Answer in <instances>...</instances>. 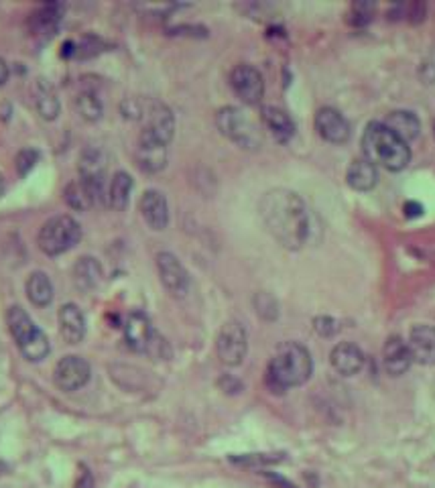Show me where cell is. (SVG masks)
<instances>
[{
	"label": "cell",
	"mask_w": 435,
	"mask_h": 488,
	"mask_svg": "<svg viewBox=\"0 0 435 488\" xmlns=\"http://www.w3.org/2000/svg\"><path fill=\"white\" fill-rule=\"evenodd\" d=\"M75 110H78V114H80L84 120L96 122V120L102 118L104 108H102V100H100L94 92L84 89V92L78 94V98H75Z\"/></svg>",
	"instance_id": "30"
},
{
	"label": "cell",
	"mask_w": 435,
	"mask_h": 488,
	"mask_svg": "<svg viewBox=\"0 0 435 488\" xmlns=\"http://www.w3.org/2000/svg\"><path fill=\"white\" fill-rule=\"evenodd\" d=\"M131 192H133V178L126 171H118L110 181V189H108V203L122 212L126 210L128 200H131Z\"/></svg>",
	"instance_id": "28"
},
{
	"label": "cell",
	"mask_w": 435,
	"mask_h": 488,
	"mask_svg": "<svg viewBox=\"0 0 435 488\" xmlns=\"http://www.w3.org/2000/svg\"><path fill=\"white\" fill-rule=\"evenodd\" d=\"M316 129L321 134V138H325L327 143L340 145L350 138V124L346 120L342 112L330 106H323L316 114Z\"/></svg>",
	"instance_id": "15"
},
{
	"label": "cell",
	"mask_w": 435,
	"mask_h": 488,
	"mask_svg": "<svg viewBox=\"0 0 435 488\" xmlns=\"http://www.w3.org/2000/svg\"><path fill=\"white\" fill-rule=\"evenodd\" d=\"M383 364H385V368H387L390 377L405 375L413 364L409 344L399 336H390L389 340L385 342V348H383Z\"/></svg>",
	"instance_id": "16"
},
{
	"label": "cell",
	"mask_w": 435,
	"mask_h": 488,
	"mask_svg": "<svg viewBox=\"0 0 435 488\" xmlns=\"http://www.w3.org/2000/svg\"><path fill=\"white\" fill-rule=\"evenodd\" d=\"M258 212L265 228L273 234L277 243L285 248L297 250L309 234V216L305 203L295 192L277 187L263 196Z\"/></svg>",
	"instance_id": "1"
},
{
	"label": "cell",
	"mask_w": 435,
	"mask_h": 488,
	"mask_svg": "<svg viewBox=\"0 0 435 488\" xmlns=\"http://www.w3.org/2000/svg\"><path fill=\"white\" fill-rule=\"evenodd\" d=\"M90 364L82 358V356H64L57 364H55V371H53V380L57 385V389L66 391V393H71V391H78L82 389L88 380H90Z\"/></svg>",
	"instance_id": "10"
},
{
	"label": "cell",
	"mask_w": 435,
	"mask_h": 488,
	"mask_svg": "<svg viewBox=\"0 0 435 488\" xmlns=\"http://www.w3.org/2000/svg\"><path fill=\"white\" fill-rule=\"evenodd\" d=\"M332 366L342 375V377H354L362 371L364 366V354L362 350L352 344V342H342L332 350Z\"/></svg>",
	"instance_id": "20"
},
{
	"label": "cell",
	"mask_w": 435,
	"mask_h": 488,
	"mask_svg": "<svg viewBox=\"0 0 435 488\" xmlns=\"http://www.w3.org/2000/svg\"><path fill=\"white\" fill-rule=\"evenodd\" d=\"M314 371V360L305 346L297 342H285L277 348L267 368V385L273 393H283L291 387L307 382Z\"/></svg>",
	"instance_id": "2"
},
{
	"label": "cell",
	"mask_w": 435,
	"mask_h": 488,
	"mask_svg": "<svg viewBox=\"0 0 435 488\" xmlns=\"http://www.w3.org/2000/svg\"><path fill=\"white\" fill-rule=\"evenodd\" d=\"M37 161H39V153H37L35 149H23V151L17 155V171H19V175L24 178V175L37 165Z\"/></svg>",
	"instance_id": "33"
},
{
	"label": "cell",
	"mask_w": 435,
	"mask_h": 488,
	"mask_svg": "<svg viewBox=\"0 0 435 488\" xmlns=\"http://www.w3.org/2000/svg\"><path fill=\"white\" fill-rule=\"evenodd\" d=\"M140 214L149 228L165 230L169 224V206L165 196L157 189H147L140 198Z\"/></svg>",
	"instance_id": "17"
},
{
	"label": "cell",
	"mask_w": 435,
	"mask_h": 488,
	"mask_svg": "<svg viewBox=\"0 0 435 488\" xmlns=\"http://www.w3.org/2000/svg\"><path fill=\"white\" fill-rule=\"evenodd\" d=\"M314 330L320 333V336H323V338H332L334 333L338 332V322L334 317L321 315V317L314 320Z\"/></svg>",
	"instance_id": "34"
},
{
	"label": "cell",
	"mask_w": 435,
	"mask_h": 488,
	"mask_svg": "<svg viewBox=\"0 0 435 488\" xmlns=\"http://www.w3.org/2000/svg\"><path fill=\"white\" fill-rule=\"evenodd\" d=\"M80 238H82V228L78 220L64 214V216H55L47 220L41 226L37 244L47 257H57V254H64L69 248H73L80 243Z\"/></svg>",
	"instance_id": "5"
},
{
	"label": "cell",
	"mask_w": 435,
	"mask_h": 488,
	"mask_svg": "<svg viewBox=\"0 0 435 488\" xmlns=\"http://www.w3.org/2000/svg\"><path fill=\"white\" fill-rule=\"evenodd\" d=\"M102 279V265L94 257H82L71 268V281L73 287L82 293H90L98 287Z\"/></svg>",
	"instance_id": "21"
},
{
	"label": "cell",
	"mask_w": 435,
	"mask_h": 488,
	"mask_svg": "<svg viewBox=\"0 0 435 488\" xmlns=\"http://www.w3.org/2000/svg\"><path fill=\"white\" fill-rule=\"evenodd\" d=\"M434 131H435V124H434Z\"/></svg>",
	"instance_id": "42"
},
{
	"label": "cell",
	"mask_w": 435,
	"mask_h": 488,
	"mask_svg": "<svg viewBox=\"0 0 435 488\" xmlns=\"http://www.w3.org/2000/svg\"><path fill=\"white\" fill-rule=\"evenodd\" d=\"M157 271H159L163 287L175 297H184L189 289V275H187L185 266L179 263V259L171 252H159L157 254Z\"/></svg>",
	"instance_id": "12"
},
{
	"label": "cell",
	"mask_w": 435,
	"mask_h": 488,
	"mask_svg": "<svg viewBox=\"0 0 435 488\" xmlns=\"http://www.w3.org/2000/svg\"><path fill=\"white\" fill-rule=\"evenodd\" d=\"M59 333L68 344H80L86 338V317L75 303H66L59 308Z\"/></svg>",
	"instance_id": "18"
},
{
	"label": "cell",
	"mask_w": 435,
	"mask_h": 488,
	"mask_svg": "<svg viewBox=\"0 0 435 488\" xmlns=\"http://www.w3.org/2000/svg\"><path fill=\"white\" fill-rule=\"evenodd\" d=\"M8 73H10V71H8V66H6V62H4V59L0 57V86H2V84H4V82L8 80Z\"/></svg>",
	"instance_id": "39"
},
{
	"label": "cell",
	"mask_w": 435,
	"mask_h": 488,
	"mask_svg": "<svg viewBox=\"0 0 435 488\" xmlns=\"http://www.w3.org/2000/svg\"><path fill=\"white\" fill-rule=\"evenodd\" d=\"M216 124L220 133L228 136L242 149H256L260 145V133L251 116L236 106H226L216 114Z\"/></svg>",
	"instance_id": "6"
},
{
	"label": "cell",
	"mask_w": 435,
	"mask_h": 488,
	"mask_svg": "<svg viewBox=\"0 0 435 488\" xmlns=\"http://www.w3.org/2000/svg\"><path fill=\"white\" fill-rule=\"evenodd\" d=\"M281 456H273V454H249L242 458H232V462L242 464V466H267V464H275L281 462Z\"/></svg>",
	"instance_id": "32"
},
{
	"label": "cell",
	"mask_w": 435,
	"mask_h": 488,
	"mask_svg": "<svg viewBox=\"0 0 435 488\" xmlns=\"http://www.w3.org/2000/svg\"><path fill=\"white\" fill-rule=\"evenodd\" d=\"M405 212H407V218H415V216H421L423 208L419 203H415V201H407L405 203Z\"/></svg>",
	"instance_id": "38"
},
{
	"label": "cell",
	"mask_w": 435,
	"mask_h": 488,
	"mask_svg": "<svg viewBox=\"0 0 435 488\" xmlns=\"http://www.w3.org/2000/svg\"><path fill=\"white\" fill-rule=\"evenodd\" d=\"M385 124H387V127H389L390 131L397 134V136H401L405 143H407V141H413V138H417V136H419V131H421V122H419V118L409 110L390 112L389 116H387V120H385Z\"/></svg>",
	"instance_id": "25"
},
{
	"label": "cell",
	"mask_w": 435,
	"mask_h": 488,
	"mask_svg": "<svg viewBox=\"0 0 435 488\" xmlns=\"http://www.w3.org/2000/svg\"><path fill=\"white\" fill-rule=\"evenodd\" d=\"M2 470H4V464H0V474H2Z\"/></svg>",
	"instance_id": "41"
},
{
	"label": "cell",
	"mask_w": 435,
	"mask_h": 488,
	"mask_svg": "<svg viewBox=\"0 0 435 488\" xmlns=\"http://www.w3.org/2000/svg\"><path fill=\"white\" fill-rule=\"evenodd\" d=\"M265 476L273 482V485H277L279 488H295L289 480H285L283 476H279V474H271V472H265Z\"/></svg>",
	"instance_id": "37"
},
{
	"label": "cell",
	"mask_w": 435,
	"mask_h": 488,
	"mask_svg": "<svg viewBox=\"0 0 435 488\" xmlns=\"http://www.w3.org/2000/svg\"><path fill=\"white\" fill-rule=\"evenodd\" d=\"M260 118L265 122V127L271 131L279 143H289L295 134V124L291 120V116L285 110L277 108V106H265L260 110Z\"/></svg>",
	"instance_id": "22"
},
{
	"label": "cell",
	"mask_w": 435,
	"mask_h": 488,
	"mask_svg": "<svg viewBox=\"0 0 435 488\" xmlns=\"http://www.w3.org/2000/svg\"><path fill=\"white\" fill-rule=\"evenodd\" d=\"M80 179L86 183V187L92 194L94 203L104 200V179H106V159L102 155V151L88 147L82 151L80 155Z\"/></svg>",
	"instance_id": "9"
},
{
	"label": "cell",
	"mask_w": 435,
	"mask_h": 488,
	"mask_svg": "<svg viewBox=\"0 0 435 488\" xmlns=\"http://www.w3.org/2000/svg\"><path fill=\"white\" fill-rule=\"evenodd\" d=\"M254 308H256V313L267 322H275L279 317V303L275 301V297L269 295V293H256L254 295Z\"/></svg>",
	"instance_id": "31"
},
{
	"label": "cell",
	"mask_w": 435,
	"mask_h": 488,
	"mask_svg": "<svg viewBox=\"0 0 435 488\" xmlns=\"http://www.w3.org/2000/svg\"><path fill=\"white\" fill-rule=\"evenodd\" d=\"M124 338L135 352H151L157 333L153 332V326L142 311H133L124 322Z\"/></svg>",
	"instance_id": "13"
},
{
	"label": "cell",
	"mask_w": 435,
	"mask_h": 488,
	"mask_svg": "<svg viewBox=\"0 0 435 488\" xmlns=\"http://www.w3.org/2000/svg\"><path fill=\"white\" fill-rule=\"evenodd\" d=\"M6 324H8V330H10V336L13 340L17 342L21 354L31 360V362H39L43 360L51 346H49V340L43 333V330L31 320V315L19 308V306H13L10 310L6 311Z\"/></svg>",
	"instance_id": "4"
},
{
	"label": "cell",
	"mask_w": 435,
	"mask_h": 488,
	"mask_svg": "<svg viewBox=\"0 0 435 488\" xmlns=\"http://www.w3.org/2000/svg\"><path fill=\"white\" fill-rule=\"evenodd\" d=\"M216 350L226 366L242 364V360L246 358V352H249V336H246V330L242 328V324L228 322L218 333Z\"/></svg>",
	"instance_id": "7"
},
{
	"label": "cell",
	"mask_w": 435,
	"mask_h": 488,
	"mask_svg": "<svg viewBox=\"0 0 435 488\" xmlns=\"http://www.w3.org/2000/svg\"><path fill=\"white\" fill-rule=\"evenodd\" d=\"M409 350H411L413 362L419 364H435V328L432 326H415L409 336Z\"/></svg>",
	"instance_id": "19"
},
{
	"label": "cell",
	"mask_w": 435,
	"mask_h": 488,
	"mask_svg": "<svg viewBox=\"0 0 435 488\" xmlns=\"http://www.w3.org/2000/svg\"><path fill=\"white\" fill-rule=\"evenodd\" d=\"M73 488H96L94 476L88 472V470H84V472H82V476L78 478V482H75V487Z\"/></svg>",
	"instance_id": "36"
},
{
	"label": "cell",
	"mask_w": 435,
	"mask_h": 488,
	"mask_svg": "<svg viewBox=\"0 0 435 488\" xmlns=\"http://www.w3.org/2000/svg\"><path fill=\"white\" fill-rule=\"evenodd\" d=\"M27 297L33 306L37 308H47L53 301V283L43 271H35L27 279Z\"/></svg>",
	"instance_id": "24"
},
{
	"label": "cell",
	"mask_w": 435,
	"mask_h": 488,
	"mask_svg": "<svg viewBox=\"0 0 435 488\" xmlns=\"http://www.w3.org/2000/svg\"><path fill=\"white\" fill-rule=\"evenodd\" d=\"M230 84L238 94V98L246 104H258L265 96V80L260 71L249 64H242L232 69Z\"/></svg>",
	"instance_id": "11"
},
{
	"label": "cell",
	"mask_w": 435,
	"mask_h": 488,
	"mask_svg": "<svg viewBox=\"0 0 435 488\" xmlns=\"http://www.w3.org/2000/svg\"><path fill=\"white\" fill-rule=\"evenodd\" d=\"M4 189H6V183H4V178H2V173H0V198L4 196Z\"/></svg>",
	"instance_id": "40"
},
{
	"label": "cell",
	"mask_w": 435,
	"mask_h": 488,
	"mask_svg": "<svg viewBox=\"0 0 435 488\" xmlns=\"http://www.w3.org/2000/svg\"><path fill=\"white\" fill-rule=\"evenodd\" d=\"M64 198L68 201V206L71 210H78V212H84L88 210L90 206H94L92 194L90 189L86 187V183L82 179L78 181H71L68 187L64 189Z\"/></svg>",
	"instance_id": "29"
},
{
	"label": "cell",
	"mask_w": 435,
	"mask_h": 488,
	"mask_svg": "<svg viewBox=\"0 0 435 488\" xmlns=\"http://www.w3.org/2000/svg\"><path fill=\"white\" fill-rule=\"evenodd\" d=\"M135 159L145 173H159L161 169H165V165H167V145L149 136V134L140 133Z\"/></svg>",
	"instance_id": "14"
},
{
	"label": "cell",
	"mask_w": 435,
	"mask_h": 488,
	"mask_svg": "<svg viewBox=\"0 0 435 488\" xmlns=\"http://www.w3.org/2000/svg\"><path fill=\"white\" fill-rule=\"evenodd\" d=\"M35 106H37V112L43 120H55L59 114L61 106H59L57 94L45 80H39L35 86Z\"/></svg>",
	"instance_id": "26"
},
{
	"label": "cell",
	"mask_w": 435,
	"mask_h": 488,
	"mask_svg": "<svg viewBox=\"0 0 435 488\" xmlns=\"http://www.w3.org/2000/svg\"><path fill=\"white\" fill-rule=\"evenodd\" d=\"M346 179H348V185L356 192H368L376 185L378 181V171H376V165L370 163L367 157L364 159H356L350 167H348V173H346Z\"/></svg>",
	"instance_id": "23"
},
{
	"label": "cell",
	"mask_w": 435,
	"mask_h": 488,
	"mask_svg": "<svg viewBox=\"0 0 435 488\" xmlns=\"http://www.w3.org/2000/svg\"><path fill=\"white\" fill-rule=\"evenodd\" d=\"M421 78L425 80V84H434L435 82V49L421 66Z\"/></svg>",
	"instance_id": "35"
},
{
	"label": "cell",
	"mask_w": 435,
	"mask_h": 488,
	"mask_svg": "<svg viewBox=\"0 0 435 488\" xmlns=\"http://www.w3.org/2000/svg\"><path fill=\"white\" fill-rule=\"evenodd\" d=\"M61 19V6L59 4H45L41 6L37 13L31 15V29L37 35H53V31L57 29Z\"/></svg>",
	"instance_id": "27"
},
{
	"label": "cell",
	"mask_w": 435,
	"mask_h": 488,
	"mask_svg": "<svg viewBox=\"0 0 435 488\" xmlns=\"http://www.w3.org/2000/svg\"><path fill=\"white\" fill-rule=\"evenodd\" d=\"M140 118H142V133L157 138L161 143L169 145V141L175 134V118L173 112L169 110V106H165L163 102L151 100L147 102V106H140Z\"/></svg>",
	"instance_id": "8"
},
{
	"label": "cell",
	"mask_w": 435,
	"mask_h": 488,
	"mask_svg": "<svg viewBox=\"0 0 435 488\" xmlns=\"http://www.w3.org/2000/svg\"><path fill=\"white\" fill-rule=\"evenodd\" d=\"M364 157L374 165H383L389 171H401L411 161L409 145L390 131L385 122H370L362 134Z\"/></svg>",
	"instance_id": "3"
}]
</instances>
